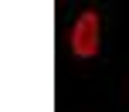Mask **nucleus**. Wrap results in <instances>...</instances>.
Segmentation results:
<instances>
[{"label":"nucleus","mask_w":129,"mask_h":112,"mask_svg":"<svg viewBox=\"0 0 129 112\" xmlns=\"http://www.w3.org/2000/svg\"><path fill=\"white\" fill-rule=\"evenodd\" d=\"M71 48H75V54H82V58H92V54L99 51V14H82L75 24V31H71Z\"/></svg>","instance_id":"1"}]
</instances>
